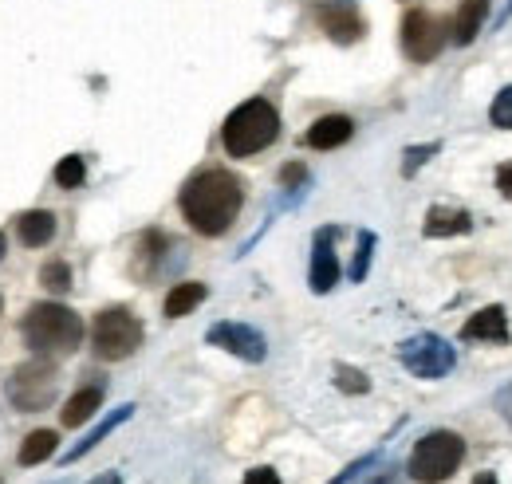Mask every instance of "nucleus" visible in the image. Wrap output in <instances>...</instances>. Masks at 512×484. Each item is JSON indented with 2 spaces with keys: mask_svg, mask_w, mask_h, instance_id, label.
Masks as SVG:
<instances>
[{
  "mask_svg": "<svg viewBox=\"0 0 512 484\" xmlns=\"http://www.w3.org/2000/svg\"><path fill=\"white\" fill-rule=\"evenodd\" d=\"M182 217L201 237H225L245 205V182L233 170H201L178 193Z\"/></svg>",
  "mask_w": 512,
  "mask_h": 484,
  "instance_id": "1",
  "label": "nucleus"
},
{
  "mask_svg": "<svg viewBox=\"0 0 512 484\" xmlns=\"http://www.w3.org/2000/svg\"><path fill=\"white\" fill-rule=\"evenodd\" d=\"M20 335L36 355H71L83 343V319L64 303H32Z\"/></svg>",
  "mask_w": 512,
  "mask_h": 484,
  "instance_id": "2",
  "label": "nucleus"
},
{
  "mask_svg": "<svg viewBox=\"0 0 512 484\" xmlns=\"http://www.w3.org/2000/svg\"><path fill=\"white\" fill-rule=\"evenodd\" d=\"M276 138H280V115L268 99L241 103L221 126V146L229 158H253L260 150H268Z\"/></svg>",
  "mask_w": 512,
  "mask_h": 484,
  "instance_id": "3",
  "label": "nucleus"
},
{
  "mask_svg": "<svg viewBox=\"0 0 512 484\" xmlns=\"http://www.w3.org/2000/svg\"><path fill=\"white\" fill-rule=\"evenodd\" d=\"M461 461H465V437H457L453 429H434L414 445L406 473L418 484H442L461 469Z\"/></svg>",
  "mask_w": 512,
  "mask_h": 484,
  "instance_id": "4",
  "label": "nucleus"
},
{
  "mask_svg": "<svg viewBox=\"0 0 512 484\" xmlns=\"http://www.w3.org/2000/svg\"><path fill=\"white\" fill-rule=\"evenodd\" d=\"M142 347V323L127 307H103L91 323V351L103 363H123Z\"/></svg>",
  "mask_w": 512,
  "mask_h": 484,
  "instance_id": "5",
  "label": "nucleus"
},
{
  "mask_svg": "<svg viewBox=\"0 0 512 484\" xmlns=\"http://www.w3.org/2000/svg\"><path fill=\"white\" fill-rule=\"evenodd\" d=\"M60 394V370L52 359H28L12 370L8 378V402L20 410V414H40L56 402Z\"/></svg>",
  "mask_w": 512,
  "mask_h": 484,
  "instance_id": "6",
  "label": "nucleus"
},
{
  "mask_svg": "<svg viewBox=\"0 0 512 484\" xmlns=\"http://www.w3.org/2000/svg\"><path fill=\"white\" fill-rule=\"evenodd\" d=\"M398 359H402V366L414 378H446L449 370H453V363H457L453 347H449L446 339H438V335H414V339H406L398 347Z\"/></svg>",
  "mask_w": 512,
  "mask_h": 484,
  "instance_id": "7",
  "label": "nucleus"
},
{
  "mask_svg": "<svg viewBox=\"0 0 512 484\" xmlns=\"http://www.w3.org/2000/svg\"><path fill=\"white\" fill-rule=\"evenodd\" d=\"M446 48V24L422 8L406 12L402 20V52L410 56L414 63H430L438 52Z\"/></svg>",
  "mask_w": 512,
  "mask_h": 484,
  "instance_id": "8",
  "label": "nucleus"
},
{
  "mask_svg": "<svg viewBox=\"0 0 512 484\" xmlns=\"http://www.w3.org/2000/svg\"><path fill=\"white\" fill-rule=\"evenodd\" d=\"M205 339H209V347H221V351H229V355H237V359H245V363H264V359H268L264 335H260L256 327H249V323H233V319L213 323Z\"/></svg>",
  "mask_w": 512,
  "mask_h": 484,
  "instance_id": "9",
  "label": "nucleus"
},
{
  "mask_svg": "<svg viewBox=\"0 0 512 484\" xmlns=\"http://www.w3.org/2000/svg\"><path fill=\"white\" fill-rule=\"evenodd\" d=\"M316 20L335 44H355L367 32V20H363L355 0H323V4H316Z\"/></svg>",
  "mask_w": 512,
  "mask_h": 484,
  "instance_id": "10",
  "label": "nucleus"
},
{
  "mask_svg": "<svg viewBox=\"0 0 512 484\" xmlns=\"http://www.w3.org/2000/svg\"><path fill=\"white\" fill-rule=\"evenodd\" d=\"M335 237L339 229H320L316 244H312V272H308V284L316 296H327L335 284H339V260H335Z\"/></svg>",
  "mask_w": 512,
  "mask_h": 484,
  "instance_id": "11",
  "label": "nucleus"
},
{
  "mask_svg": "<svg viewBox=\"0 0 512 484\" xmlns=\"http://www.w3.org/2000/svg\"><path fill=\"white\" fill-rule=\"evenodd\" d=\"M461 339L465 343H497V347H505L509 343V315H505V307H481L461 327Z\"/></svg>",
  "mask_w": 512,
  "mask_h": 484,
  "instance_id": "12",
  "label": "nucleus"
},
{
  "mask_svg": "<svg viewBox=\"0 0 512 484\" xmlns=\"http://www.w3.org/2000/svg\"><path fill=\"white\" fill-rule=\"evenodd\" d=\"M351 134H355V122L347 119V115H323V119H316L308 126L304 142L312 150H335V146L351 142Z\"/></svg>",
  "mask_w": 512,
  "mask_h": 484,
  "instance_id": "13",
  "label": "nucleus"
},
{
  "mask_svg": "<svg viewBox=\"0 0 512 484\" xmlns=\"http://www.w3.org/2000/svg\"><path fill=\"white\" fill-rule=\"evenodd\" d=\"M52 237H56V213L28 209L16 217V241L24 248H44V244H52Z\"/></svg>",
  "mask_w": 512,
  "mask_h": 484,
  "instance_id": "14",
  "label": "nucleus"
},
{
  "mask_svg": "<svg viewBox=\"0 0 512 484\" xmlns=\"http://www.w3.org/2000/svg\"><path fill=\"white\" fill-rule=\"evenodd\" d=\"M469 229H473V217L465 209H446V205H434L426 213V225H422L426 237H461Z\"/></svg>",
  "mask_w": 512,
  "mask_h": 484,
  "instance_id": "15",
  "label": "nucleus"
},
{
  "mask_svg": "<svg viewBox=\"0 0 512 484\" xmlns=\"http://www.w3.org/2000/svg\"><path fill=\"white\" fill-rule=\"evenodd\" d=\"M485 16H489V0H461V8L453 16V40L457 44H473L481 24H485Z\"/></svg>",
  "mask_w": 512,
  "mask_h": 484,
  "instance_id": "16",
  "label": "nucleus"
},
{
  "mask_svg": "<svg viewBox=\"0 0 512 484\" xmlns=\"http://www.w3.org/2000/svg\"><path fill=\"white\" fill-rule=\"evenodd\" d=\"M103 406V386H83V390H75L71 398H67V406H64V425H87L91 418H95V410Z\"/></svg>",
  "mask_w": 512,
  "mask_h": 484,
  "instance_id": "17",
  "label": "nucleus"
},
{
  "mask_svg": "<svg viewBox=\"0 0 512 484\" xmlns=\"http://www.w3.org/2000/svg\"><path fill=\"white\" fill-rule=\"evenodd\" d=\"M209 296V288L205 284H197V280H186V284H174L170 288V296L162 303V311H166V319H182V315H190L197 303Z\"/></svg>",
  "mask_w": 512,
  "mask_h": 484,
  "instance_id": "18",
  "label": "nucleus"
},
{
  "mask_svg": "<svg viewBox=\"0 0 512 484\" xmlns=\"http://www.w3.org/2000/svg\"><path fill=\"white\" fill-rule=\"evenodd\" d=\"M130 414H134V406H119V410H115V414H111L107 422H99V425H95V429H91V433H87V437H83L79 445H71V449H67L64 457H60V465H71V461H79L83 453H91V449H95V445H99V441H103V437H107V433H111L115 425H123V422H127Z\"/></svg>",
  "mask_w": 512,
  "mask_h": 484,
  "instance_id": "19",
  "label": "nucleus"
},
{
  "mask_svg": "<svg viewBox=\"0 0 512 484\" xmlns=\"http://www.w3.org/2000/svg\"><path fill=\"white\" fill-rule=\"evenodd\" d=\"M56 433L52 429H32L28 437H24V445H20V465H40V461H48L52 453H56Z\"/></svg>",
  "mask_w": 512,
  "mask_h": 484,
  "instance_id": "20",
  "label": "nucleus"
},
{
  "mask_svg": "<svg viewBox=\"0 0 512 484\" xmlns=\"http://www.w3.org/2000/svg\"><path fill=\"white\" fill-rule=\"evenodd\" d=\"M83 178H87V162H83L79 154L60 158V166H56V185H60V189H79Z\"/></svg>",
  "mask_w": 512,
  "mask_h": 484,
  "instance_id": "21",
  "label": "nucleus"
},
{
  "mask_svg": "<svg viewBox=\"0 0 512 484\" xmlns=\"http://www.w3.org/2000/svg\"><path fill=\"white\" fill-rule=\"evenodd\" d=\"M335 386H339L343 394H367V390H371V378H367L363 370H355V366L339 363L335 366Z\"/></svg>",
  "mask_w": 512,
  "mask_h": 484,
  "instance_id": "22",
  "label": "nucleus"
},
{
  "mask_svg": "<svg viewBox=\"0 0 512 484\" xmlns=\"http://www.w3.org/2000/svg\"><path fill=\"white\" fill-rule=\"evenodd\" d=\"M40 284H44L48 292L64 296L67 288H71V268H67L64 260H52V264H44V268H40Z\"/></svg>",
  "mask_w": 512,
  "mask_h": 484,
  "instance_id": "23",
  "label": "nucleus"
},
{
  "mask_svg": "<svg viewBox=\"0 0 512 484\" xmlns=\"http://www.w3.org/2000/svg\"><path fill=\"white\" fill-rule=\"evenodd\" d=\"M489 122H493L497 130H512V87H501V91H497V99H493V107H489Z\"/></svg>",
  "mask_w": 512,
  "mask_h": 484,
  "instance_id": "24",
  "label": "nucleus"
},
{
  "mask_svg": "<svg viewBox=\"0 0 512 484\" xmlns=\"http://www.w3.org/2000/svg\"><path fill=\"white\" fill-rule=\"evenodd\" d=\"M371 252H375V233H359V248H355V264H351V280H355V284H359V280L367 276Z\"/></svg>",
  "mask_w": 512,
  "mask_h": 484,
  "instance_id": "25",
  "label": "nucleus"
},
{
  "mask_svg": "<svg viewBox=\"0 0 512 484\" xmlns=\"http://www.w3.org/2000/svg\"><path fill=\"white\" fill-rule=\"evenodd\" d=\"M434 154H438V142H434V146H414V150H406V166H402V174L410 178V174H414L426 158H434Z\"/></svg>",
  "mask_w": 512,
  "mask_h": 484,
  "instance_id": "26",
  "label": "nucleus"
},
{
  "mask_svg": "<svg viewBox=\"0 0 512 484\" xmlns=\"http://www.w3.org/2000/svg\"><path fill=\"white\" fill-rule=\"evenodd\" d=\"M371 465H375V453H371V457H359L355 465H347V469H343V473H339V477H335L331 484H351L355 477H359V473H367Z\"/></svg>",
  "mask_w": 512,
  "mask_h": 484,
  "instance_id": "27",
  "label": "nucleus"
},
{
  "mask_svg": "<svg viewBox=\"0 0 512 484\" xmlns=\"http://www.w3.org/2000/svg\"><path fill=\"white\" fill-rule=\"evenodd\" d=\"M245 484H280V477H276V469L256 465V469H249V473H245Z\"/></svg>",
  "mask_w": 512,
  "mask_h": 484,
  "instance_id": "28",
  "label": "nucleus"
},
{
  "mask_svg": "<svg viewBox=\"0 0 512 484\" xmlns=\"http://www.w3.org/2000/svg\"><path fill=\"white\" fill-rule=\"evenodd\" d=\"M497 410H501V418L512 425V386H505V390L497 394Z\"/></svg>",
  "mask_w": 512,
  "mask_h": 484,
  "instance_id": "29",
  "label": "nucleus"
},
{
  "mask_svg": "<svg viewBox=\"0 0 512 484\" xmlns=\"http://www.w3.org/2000/svg\"><path fill=\"white\" fill-rule=\"evenodd\" d=\"M497 189L505 193V201H512V162L509 166H501V174H497Z\"/></svg>",
  "mask_w": 512,
  "mask_h": 484,
  "instance_id": "30",
  "label": "nucleus"
},
{
  "mask_svg": "<svg viewBox=\"0 0 512 484\" xmlns=\"http://www.w3.org/2000/svg\"><path fill=\"white\" fill-rule=\"evenodd\" d=\"M304 178H308L304 166H284V174H280V182L284 185H296V182H304Z\"/></svg>",
  "mask_w": 512,
  "mask_h": 484,
  "instance_id": "31",
  "label": "nucleus"
},
{
  "mask_svg": "<svg viewBox=\"0 0 512 484\" xmlns=\"http://www.w3.org/2000/svg\"><path fill=\"white\" fill-rule=\"evenodd\" d=\"M91 484H123V477L119 473H103V477H95Z\"/></svg>",
  "mask_w": 512,
  "mask_h": 484,
  "instance_id": "32",
  "label": "nucleus"
},
{
  "mask_svg": "<svg viewBox=\"0 0 512 484\" xmlns=\"http://www.w3.org/2000/svg\"><path fill=\"white\" fill-rule=\"evenodd\" d=\"M473 484H501V481H497V473H477Z\"/></svg>",
  "mask_w": 512,
  "mask_h": 484,
  "instance_id": "33",
  "label": "nucleus"
},
{
  "mask_svg": "<svg viewBox=\"0 0 512 484\" xmlns=\"http://www.w3.org/2000/svg\"><path fill=\"white\" fill-rule=\"evenodd\" d=\"M4 252H8V241H4V233H0V260H4Z\"/></svg>",
  "mask_w": 512,
  "mask_h": 484,
  "instance_id": "34",
  "label": "nucleus"
},
{
  "mask_svg": "<svg viewBox=\"0 0 512 484\" xmlns=\"http://www.w3.org/2000/svg\"><path fill=\"white\" fill-rule=\"evenodd\" d=\"M0 315H4V300H0Z\"/></svg>",
  "mask_w": 512,
  "mask_h": 484,
  "instance_id": "35",
  "label": "nucleus"
}]
</instances>
